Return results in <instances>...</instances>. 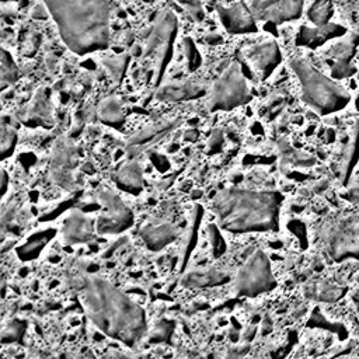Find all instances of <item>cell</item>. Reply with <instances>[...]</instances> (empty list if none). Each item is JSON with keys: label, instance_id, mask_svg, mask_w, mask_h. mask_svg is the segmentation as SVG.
<instances>
[{"label": "cell", "instance_id": "obj_14", "mask_svg": "<svg viewBox=\"0 0 359 359\" xmlns=\"http://www.w3.org/2000/svg\"><path fill=\"white\" fill-rule=\"evenodd\" d=\"M63 233L69 243L84 241L91 237V222L83 215H73L66 220Z\"/></svg>", "mask_w": 359, "mask_h": 359}, {"label": "cell", "instance_id": "obj_11", "mask_svg": "<svg viewBox=\"0 0 359 359\" xmlns=\"http://www.w3.org/2000/svg\"><path fill=\"white\" fill-rule=\"evenodd\" d=\"M244 55L250 65L261 76H266L280 60V53L275 42L257 43L244 50Z\"/></svg>", "mask_w": 359, "mask_h": 359}, {"label": "cell", "instance_id": "obj_6", "mask_svg": "<svg viewBox=\"0 0 359 359\" xmlns=\"http://www.w3.org/2000/svg\"><path fill=\"white\" fill-rule=\"evenodd\" d=\"M248 84L238 67V65H230L224 73L215 81L210 97V109H231L248 98Z\"/></svg>", "mask_w": 359, "mask_h": 359}, {"label": "cell", "instance_id": "obj_13", "mask_svg": "<svg viewBox=\"0 0 359 359\" xmlns=\"http://www.w3.org/2000/svg\"><path fill=\"white\" fill-rule=\"evenodd\" d=\"M142 237L150 248L160 250L174 240L175 230L167 223L149 224L142 230Z\"/></svg>", "mask_w": 359, "mask_h": 359}, {"label": "cell", "instance_id": "obj_26", "mask_svg": "<svg viewBox=\"0 0 359 359\" xmlns=\"http://www.w3.org/2000/svg\"><path fill=\"white\" fill-rule=\"evenodd\" d=\"M178 3H181L189 13H192L194 17L201 15L202 13V6L199 0H177Z\"/></svg>", "mask_w": 359, "mask_h": 359}, {"label": "cell", "instance_id": "obj_28", "mask_svg": "<svg viewBox=\"0 0 359 359\" xmlns=\"http://www.w3.org/2000/svg\"><path fill=\"white\" fill-rule=\"evenodd\" d=\"M348 199H351L353 202H359V185L351 188V191L348 192Z\"/></svg>", "mask_w": 359, "mask_h": 359}, {"label": "cell", "instance_id": "obj_3", "mask_svg": "<svg viewBox=\"0 0 359 359\" xmlns=\"http://www.w3.org/2000/svg\"><path fill=\"white\" fill-rule=\"evenodd\" d=\"M213 212L230 231L271 230L276 226L278 199L266 192L226 189L213 201Z\"/></svg>", "mask_w": 359, "mask_h": 359}, {"label": "cell", "instance_id": "obj_5", "mask_svg": "<svg viewBox=\"0 0 359 359\" xmlns=\"http://www.w3.org/2000/svg\"><path fill=\"white\" fill-rule=\"evenodd\" d=\"M321 240L331 259H359V215L346 213L331 219L323 227Z\"/></svg>", "mask_w": 359, "mask_h": 359}, {"label": "cell", "instance_id": "obj_22", "mask_svg": "<svg viewBox=\"0 0 359 359\" xmlns=\"http://www.w3.org/2000/svg\"><path fill=\"white\" fill-rule=\"evenodd\" d=\"M335 29H338V28L335 25H330V24H327L324 27H316L314 29L303 28L302 32H300L299 42H302V43H318V42H323Z\"/></svg>", "mask_w": 359, "mask_h": 359}, {"label": "cell", "instance_id": "obj_23", "mask_svg": "<svg viewBox=\"0 0 359 359\" xmlns=\"http://www.w3.org/2000/svg\"><path fill=\"white\" fill-rule=\"evenodd\" d=\"M171 125L168 122H161V123H156L153 126H147L146 129H143L142 132H139L133 139H132V144L136 147V146H140V144H144V143H149L151 142L153 137H156L157 135L163 133L164 130H167Z\"/></svg>", "mask_w": 359, "mask_h": 359}, {"label": "cell", "instance_id": "obj_7", "mask_svg": "<svg viewBox=\"0 0 359 359\" xmlns=\"http://www.w3.org/2000/svg\"><path fill=\"white\" fill-rule=\"evenodd\" d=\"M236 286L238 293L245 296H255L275 286L269 262L262 252H255L243 265L237 275Z\"/></svg>", "mask_w": 359, "mask_h": 359}, {"label": "cell", "instance_id": "obj_25", "mask_svg": "<svg viewBox=\"0 0 359 359\" xmlns=\"http://www.w3.org/2000/svg\"><path fill=\"white\" fill-rule=\"evenodd\" d=\"M105 66L111 70V73L118 79L123 70V66H125V59L123 57H112L109 62L108 60H104Z\"/></svg>", "mask_w": 359, "mask_h": 359}, {"label": "cell", "instance_id": "obj_18", "mask_svg": "<svg viewBox=\"0 0 359 359\" xmlns=\"http://www.w3.org/2000/svg\"><path fill=\"white\" fill-rule=\"evenodd\" d=\"M332 14L331 0H314L309 10V18L316 27H324Z\"/></svg>", "mask_w": 359, "mask_h": 359}, {"label": "cell", "instance_id": "obj_12", "mask_svg": "<svg viewBox=\"0 0 359 359\" xmlns=\"http://www.w3.org/2000/svg\"><path fill=\"white\" fill-rule=\"evenodd\" d=\"M220 20L226 29L233 34L255 31V24L250 7H245L244 3H237L229 8H219Z\"/></svg>", "mask_w": 359, "mask_h": 359}, {"label": "cell", "instance_id": "obj_2", "mask_svg": "<svg viewBox=\"0 0 359 359\" xmlns=\"http://www.w3.org/2000/svg\"><path fill=\"white\" fill-rule=\"evenodd\" d=\"M90 320L108 337L135 345L146 331L142 309L121 290L100 278H90L83 289Z\"/></svg>", "mask_w": 359, "mask_h": 359}, {"label": "cell", "instance_id": "obj_4", "mask_svg": "<svg viewBox=\"0 0 359 359\" xmlns=\"http://www.w3.org/2000/svg\"><path fill=\"white\" fill-rule=\"evenodd\" d=\"M290 67L299 79L303 101L318 114L337 112L349 102L346 90L318 72L307 60L294 57L290 60Z\"/></svg>", "mask_w": 359, "mask_h": 359}, {"label": "cell", "instance_id": "obj_1", "mask_svg": "<svg viewBox=\"0 0 359 359\" xmlns=\"http://www.w3.org/2000/svg\"><path fill=\"white\" fill-rule=\"evenodd\" d=\"M67 48L86 55L109 41L111 0H43Z\"/></svg>", "mask_w": 359, "mask_h": 359}, {"label": "cell", "instance_id": "obj_17", "mask_svg": "<svg viewBox=\"0 0 359 359\" xmlns=\"http://www.w3.org/2000/svg\"><path fill=\"white\" fill-rule=\"evenodd\" d=\"M224 275L219 272L217 269H199L192 273H189L185 279V283L195 286V287H202V286H213L219 285L224 280Z\"/></svg>", "mask_w": 359, "mask_h": 359}, {"label": "cell", "instance_id": "obj_21", "mask_svg": "<svg viewBox=\"0 0 359 359\" xmlns=\"http://www.w3.org/2000/svg\"><path fill=\"white\" fill-rule=\"evenodd\" d=\"M311 294L316 299L323 300V302H334V300H338L344 294V289L334 283L321 280L313 286Z\"/></svg>", "mask_w": 359, "mask_h": 359}, {"label": "cell", "instance_id": "obj_8", "mask_svg": "<svg viewBox=\"0 0 359 359\" xmlns=\"http://www.w3.org/2000/svg\"><path fill=\"white\" fill-rule=\"evenodd\" d=\"M250 10L258 20L285 22L302 14L303 0H251Z\"/></svg>", "mask_w": 359, "mask_h": 359}, {"label": "cell", "instance_id": "obj_24", "mask_svg": "<svg viewBox=\"0 0 359 359\" xmlns=\"http://www.w3.org/2000/svg\"><path fill=\"white\" fill-rule=\"evenodd\" d=\"M1 84L13 83L17 79V67L11 59V56L3 49L1 50Z\"/></svg>", "mask_w": 359, "mask_h": 359}, {"label": "cell", "instance_id": "obj_27", "mask_svg": "<svg viewBox=\"0 0 359 359\" xmlns=\"http://www.w3.org/2000/svg\"><path fill=\"white\" fill-rule=\"evenodd\" d=\"M13 139H14L13 132H11V130H10V132H7L6 129H3V132H1V150H3V154L6 153L7 147H8V146H11Z\"/></svg>", "mask_w": 359, "mask_h": 359}, {"label": "cell", "instance_id": "obj_20", "mask_svg": "<svg viewBox=\"0 0 359 359\" xmlns=\"http://www.w3.org/2000/svg\"><path fill=\"white\" fill-rule=\"evenodd\" d=\"M118 181L128 189H136L142 185V171L137 164L128 163L118 172Z\"/></svg>", "mask_w": 359, "mask_h": 359}, {"label": "cell", "instance_id": "obj_29", "mask_svg": "<svg viewBox=\"0 0 359 359\" xmlns=\"http://www.w3.org/2000/svg\"><path fill=\"white\" fill-rule=\"evenodd\" d=\"M3 1H8V0H3Z\"/></svg>", "mask_w": 359, "mask_h": 359}, {"label": "cell", "instance_id": "obj_16", "mask_svg": "<svg viewBox=\"0 0 359 359\" xmlns=\"http://www.w3.org/2000/svg\"><path fill=\"white\" fill-rule=\"evenodd\" d=\"M330 57L334 60V66H332V74L335 77H345L351 73L349 69V56L352 55V46L346 45V43H338L334 45L330 49Z\"/></svg>", "mask_w": 359, "mask_h": 359}, {"label": "cell", "instance_id": "obj_10", "mask_svg": "<svg viewBox=\"0 0 359 359\" xmlns=\"http://www.w3.org/2000/svg\"><path fill=\"white\" fill-rule=\"evenodd\" d=\"M79 156L76 147L63 140L56 144L52 163H50V172L55 181L62 187H69L73 182V172L77 165Z\"/></svg>", "mask_w": 359, "mask_h": 359}, {"label": "cell", "instance_id": "obj_9", "mask_svg": "<svg viewBox=\"0 0 359 359\" xmlns=\"http://www.w3.org/2000/svg\"><path fill=\"white\" fill-rule=\"evenodd\" d=\"M100 199L104 206L98 219L100 231L118 233L130 224V212L116 195L111 192H102Z\"/></svg>", "mask_w": 359, "mask_h": 359}, {"label": "cell", "instance_id": "obj_15", "mask_svg": "<svg viewBox=\"0 0 359 359\" xmlns=\"http://www.w3.org/2000/svg\"><path fill=\"white\" fill-rule=\"evenodd\" d=\"M201 91H202L201 87L195 81L189 80L181 84H172L161 88L160 93L157 94V98L163 101H178L184 98L196 97L201 94Z\"/></svg>", "mask_w": 359, "mask_h": 359}, {"label": "cell", "instance_id": "obj_19", "mask_svg": "<svg viewBox=\"0 0 359 359\" xmlns=\"http://www.w3.org/2000/svg\"><path fill=\"white\" fill-rule=\"evenodd\" d=\"M100 118L108 123H118L123 119V108L119 100L109 97L100 107Z\"/></svg>", "mask_w": 359, "mask_h": 359}]
</instances>
